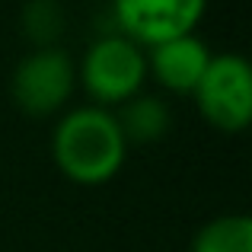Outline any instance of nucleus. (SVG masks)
<instances>
[{
	"label": "nucleus",
	"instance_id": "nucleus-3",
	"mask_svg": "<svg viewBox=\"0 0 252 252\" xmlns=\"http://www.w3.org/2000/svg\"><path fill=\"white\" fill-rule=\"evenodd\" d=\"M74 86H77L74 58L58 45L35 48L32 55H26L10 77L13 102L26 115H35V118L61 112L74 96Z\"/></svg>",
	"mask_w": 252,
	"mask_h": 252
},
{
	"label": "nucleus",
	"instance_id": "nucleus-6",
	"mask_svg": "<svg viewBox=\"0 0 252 252\" xmlns=\"http://www.w3.org/2000/svg\"><path fill=\"white\" fill-rule=\"evenodd\" d=\"M208 61L211 48L191 32L154 45L147 55V74H154L157 83L172 93H195L201 74L208 70Z\"/></svg>",
	"mask_w": 252,
	"mask_h": 252
},
{
	"label": "nucleus",
	"instance_id": "nucleus-4",
	"mask_svg": "<svg viewBox=\"0 0 252 252\" xmlns=\"http://www.w3.org/2000/svg\"><path fill=\"white\" fill-rule=\"evenodd\" d=\"M195 102L214 128L236 134L252 118V67L243 55H211L195 86Z\"/></svg>",
	"mask_w": 252,
	"mask_h": 252
},
{
	"label": "nucleus",
	"instance_id": "nucleus-9",
	"mask_svg": "<svg viewBox=\"0 0 252 252\" xmlns=\"http://www.w3.org/2000/svg\"><path fill=\"white\" fill-rule=\"evenodd\" d=\"M19 26L35 48H51L64 32V10L58 0H26L23 13H19Z\"/></svg>",
	"mask_w": 252,
	"mask_h": 252
},
{
	"label": "nucleus",
	"instance_id": "nucleus-8",
	"mask_svg": "<svg viewBox=\"0 0 252 252\" xmlns=\"http://www.w3.org/2000/svg\"><path fill=\"white\" fill-rule=\"evenodd\" d=\"M191 252H252V220L246 214L214 217L195 233Z\"/></svg>",
	"mask_w": 252,
	"mask_h": 252
},
{
	"label": "nucleus",
	"instance_id": "nucleus-1",
	"mask_svg": "<svg viewBox=\"0 0 252 252\" xmlns=\"http://www.w3.org/2000/svg\"><path fill=\"white\" fill-rule=\"evenodd\" d=\"M55 163L70 182L77 185H102L125 166V144L118 122L102 105H80L64 112L51 134Z\"/></svg>",
	"mask_w": 252,
	"mask_h": 252
},
{
	"label": "nucleus",
	"instance_id": "nucleus-7",
	"mask_svg": "<svg viewBox=\"0 0 252 252\" xmlns=\"http://www.w3.org/2000/svg\"><path fill=\"white\" fill-rule=\"evenodd\" d=\"M118 122L125 144H154L160 137H166L172 125V112L160 96H131L128 102H122V109L112 112Z\"/></svg>",
	"mask_w": 252,
	"mask_h": 252
},
{
	"label": "nucleus",
	"instance_id": "nucleus-2",
	"mask_svg": "<svg viewBox=\"0 0 252 252\" xmlns=\"http://www.w3.org/2000/svg\"><path fill=\"white\" fill-rule=\"evenodd\" d=\"M77 77L96 102L122 105L131 96H137L147 80V55L122 32H105L86 48Z\"/></svg>",
	"mask_w": 252,
	"mask_h": 252
},
{
	"label": "nucleus",
	"instance_id": "nucleus-5",
	"mask_svg": "<svg viewBox=\"0 0 252 252\" xmlns=\"http://www.w3.org/2000/svg\"><path fill=\"white\" fill-rule=\"evenodd\" d=\"M208 0H112V23L125 38L144 48L179 35H191Z\"/></svg>",
	"mask_w": 252,
	"mask_h": 252
}]
</instances>
